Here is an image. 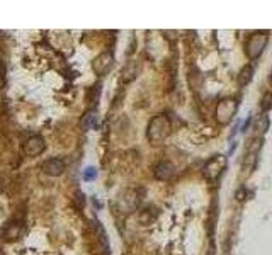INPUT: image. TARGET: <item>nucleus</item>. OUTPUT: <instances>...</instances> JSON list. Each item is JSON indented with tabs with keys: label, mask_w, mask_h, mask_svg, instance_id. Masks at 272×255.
I'll list each match as a JSON object with an SVG mask.
<instances>
[{
	"label": "nucleus",
	"mask_w": 272,
	"mask_h": 255,
	"mask_svg": "<svg viewBox=\"0 0 272 255\" xmlns=\"http://www.w3.org/2000/svg\"><path fill=\"white\" fill-rule=\"evenodd\" d=\"M170 133H172V123L165 114L153 116L148 123V128H146V138H148L151 145H160V143H163Z\"/></svg>",
	"instance_id": "nucleus-1"
},
{
	"label": "nucleus",
	"mask_w": 272,
	"mask_h": 255,
	"mask_svg": "<svg viewBox=\"0 0 272 255\" xmlns=\"http://www.w3.org/2000/svg\"><path fill=\"white\" fill-rule=\"evenodd\" d=\"M236 111H238V101L235 97H225V99H221L218 102L215 111V118L218 121V124H221V126L230 124L231 119L236 116Z\"/></svg>",
	"instance_id": "nucleus-2"
},
{
	"label": "nucleus",
	"mask_w": 272,
	"mask_h": 255,
	"mask_svg": "<svg viewBox=\"0 0 272 255\" xmlns=\"http://www.w3.org/2000/svg\"><path fill=\"white\" fill-rule=\"evenodd\" d=\"M267 43H269V33H253L245 44L247 56L250 60H257L267 48Z\"/></svg>",
	"instance_id": "nucleus-3"
},
{
	"label": "nucleus",
	"mask_w": 272,
	"mask_h": 255,
	"mask_svg": "<svg viewBox=\"0 0 272 255\" xmlns=\"http://www.w3.org/2000/svg\"><path fill=\"white\" fill-rule=\"evenodd\" d=\"M145 192L141 189H126L119 196V208L123 213H133L140 206Z\"/></svg>",
	"instance_id": "nucleus-4"
},
{
	"label": "nucleus",
	"mask_w": 272,
	"mask_h": 255,
	"mask_svg": "<svg viewBox=\"0 0 272 255\" xmlns=\"http://www.w3.org/2000/svg\"><path fill=\"white\" fill-rule=\"evenodd\" d=\"M226 168V156L225 155H215L208 160L206 165L203 168L204 177L209 179V181H215L223 174V170Z\"/></svg>",
	"instance_id": "nucleus-5"
},
{
	"label": "nucleus",
	"mask_w": 272,
	"mask_h": 255,
	"mask_svg": "<svg viewBox=\"0 0 272 255\" xmlns=\"http://www.w3.org/2000/svg\"><path fill=\"white\" fill-rule=\"evenodd\" d=\"M113 65H114V55L109 51L101 53V55H97L92 60V70L94 73L99 75V77L108 73V71L113 68Z\"/></svg>",
	"instance_id": "nucleus-6"
},
{
	"label": "nucleus",
	"mask_w": 272,
	"mask_h": 255,
	"mask_svg": "<svg viewBox=\"0 0 272 255\" xmlns=\"http://www.w3.org/2000/svg\"><path fill=\"white\" fill-rule=\"evenodd\" d=\"M44 150H46V141H44L43 136L34 135V136H29L28 140L24 141V153L31 156V158L41 155Z\"/></svg>",
	"instance_id": "nucleus-7"
},
{
	"label": "nucleus",
	"mask_w": 272,
	"mask_h": 255,
	"mask_svg": "<svg viewBox=\"0 0 272 255\" xmlns=\"http://www.w3.org/2000/svg\"><path fill=\"white\" fill-rule=\"evenodd\" d=\"M41 170L50 177H60L65 172V162L61 158H48L41 165Z\"/></svg>",
	"instance_id": "nucleus-8"
},
{
	"label": "nucleus",
	"mask_w": 272,
	"mask_h": 255,
	"mask_svg": "<svg viewBox=\"0 0 272 255\" xmlns=\"http://www.w3.org/2000/svg\"><path fill=\"white\" fill-rule=\"evenodd\" d=\"M173 174H175V167H173V163L167 162V160L158 162L153 168V176L158 181H168V179L173 177Z\"/></svg>",
	"instance_id": "nucleus-9"
},
{
	"label": "nucleus",
	"mask_w": 272,
	"mask_h": 255,
	"mask_svg": "<svg viewBox=\"0 0 272 255\" xmlns=\"http://www.w3.org/2000/svg\"><path fill=\"white\" fill-rule=\"evenodd\" d=\"M141 71V61L138 60H131L128 61L126 66L123 68V73H121V80L124 83L131 82V80H135L138 77V73Z\"/></svg>",
	"instance_id": "nucleus-10"
},
{
	"label": "nucleus",
	"mask_w": 272,
	"mask_h": 255,
	"mask_svg": "<svg viewBox=\"0 0 272 255\" xmlns=\"http://www.w3.org/2000/svg\"><path fill=\"white\" fill-rule=\"evenodd\" d=\"M22 235V225L21 223H11V225H7L4 228L2 231V236L6 241H14V240H19Z\"/></svg>",
	"instance_id": "nucleus-11"
},
{
	"label": "nucleus",
	"mask_w": 272,
	"mask_h": 255,
	"mask_svg": "<svg viewBox=\"0 0 272 255\" xmlns=\"http://www.w3.org/2000/svg\"><path fill=\"white\" fill-rule=\"evenodd\" d=\"M80 124H82V129L83 131H88V129H96L97 124H99V114H97V111H87L85 114H83L82 121H80Z\"/></svg>",
	"instance_id": "nucleus-12"
},
{
	"label": "nucleus",
	"mask_w": 272,
	"mask_h": 255,
	"mask_svg": "<svg viewBox=\"0 0 272 255\" xmlns=\"http://www.w3.org/2000/svg\"><path fill=\"white\" fill-rule=\"evenodd\" d=\"M157 214L158 211L153 208V206H148V208L141 209L140 214H138V221L141 223V225H150L151 221L157 220Z\"/></svg>",
	"instance_id": "nucleus-13"
},
{
	"label": "nucleus",
	"mask_w": 272,
	"mask_h": 255,
	"mask_svg": "<svg viewBox=\"0 0 272 255\" xmlns=\"http://www.w3.org/2000/svg\"><path fill=\"white\" fill-rule=\"evenodd\" d=\"M253 78V68L250 65H245L242 70H240V75H238V85L240 87H245L252 82Z\"/></svg>",
	"instance_id": "nucleus-14"
},
{
	"label": "nucleus",
	"mask_w": 272,
	"mask_h": 255,
	"mask_svg": "<svg viewBox=\"0 0 272 255\" xmlns=\"http://www.w3.org/2000/svg\"><path fill=\"white\" fill-rule=\"evenodd\" d=\"M97 177V168L94 167H87L83 170V181H94Z\"/></svg>",
	"instance_id": "nucleus-15"
},
{
	"label": "nucleus",
	"mask_w": 272,
	"mask_h": 255,
	"mask_svg": "<svg viewBox=\"0 0 272 255\" xmlns=\"http://www.w3.org/2000/svg\"><path fill=\"white\" fill-rule=\"evenodd\" d=\"M270 109V92H265L264 99H262V111L267 113Z\"/></svg>",
	"instance_id": "nucleus-16"
},
{
	"label": "nucleus",
	"mask_w": 272,
	"mask_h": 255,
	"mask_svg": "<svg viewBox=\"0 0 272 255\" xmlns=\"http://www.w3.org/2000/svg\"><path fill=\"white\" fill-rule=\"evenodd\" d=\"M245 196H247V191H245L243 187H242V189H240V191L235 194V198H236V201H243V199H245Z\"/></svg>",
	"instance_id": "nucleus-17"
},
{
	"label": "nucleus",
	"mask_w": 272,
	"mask_h": 255,
	"mask_svg": "<svg viewBox=\"0 0 272 255\" xmlns=\"http://www.w3.org/2000/svg\"><path fill=\"white\" fill-rule=\"evenodd\" d=\"M173 34H177L175 31H167V33H165V38H168V39H177V36H173Z\"/></svg>",
	"instance_id": "nucleus-18"
},
{
	"label": "nucleus",
	"mask_w": 272,
	"mask_h": 255,
	"mask_svg": "<svg viewBox=\"0 0 272 255\" xmlns=\"http://www.w3.org/2000/svg\"><path fill=\"white\" fill-rule=\"evenodd\" d=\"M0 191H2V179H0Z\"/></svg>",
	"instance_id": "nucleus-19"
},
{
	"label": "nucleus",
	"mask_w": 272,
	"mask_h": 255,
	"mask_svg": "<svg viewBox=\"0 0 272 255\" xmlns=\"http://www.w3.org/2000/svg\"><path fill=\"white\" fill-rule=\"evenodd\" d=\"M0 255H6V253H4V250H0Z\"/></svg>",
	"instance_id": "nucleus-20"
}]
</instances>
